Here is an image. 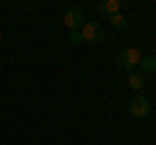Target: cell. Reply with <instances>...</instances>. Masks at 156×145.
Masks as SVG:
<instances>
[{
  "label": "cell",
  "mask_w": 156,
  "mask_h": 145,
  "mask_svg": "<svg viewBox=\"0 0 156 145\" xmlns=\"http://www.w3.org/2000/svg\"><path fill=\"white\" fill-rule=\"evenodd\" d=\"M138 62H140V52L135 49V47H125V49L117 55V67H122V70H128V72H133L135 67H138Z\"/></svg>",
  "instance_id": "cell-1"
},
{
  "label": "cell",
  "mask_w": 156,
  "mask_h": 145,
  "mask_svg": "<svg viewBox=\"0 0 156 145\" xmlns=\"http://www.w3.org/2000/svg\"><path fill=\"white\" fill-rule=\"evenodd\" d=\"M81 36H83V42L99 44V42H104V26L101 23H94V21H86L81 26Z\"/></svg>",
  "instance_id": "cell-2"
},
{
  "label": "cell",
  "mask_w": 156,
  "mask_h": 145,
  "mask_svg": "<svg viewBox=\"0 0 156 145\" xmlns=\"http://www.w3.org/2000/svg\"><path fill=\"white\" fill-rule=\"evenodd\" d=\"M128 112H130V117L143 119V117H148V114H151V101L146 99V96H135V99H130Z\"/></svg>",
  "instance_id": "cell-3"
},
{
  "label": "cell",
  "mask_w": 156,
  "mask_h": 145,
  "mask_svg": "<svg viewBox=\"0 0 156 145\" xmlns=\"http://www.w3.org/2000/svg\"><path fill=\"white\" fill-rule=\"evenodd\" d=\"M83 23H86V18H83V11H81V8H68V13H65V26L68 29L81 31Z\"/></svg>",
  "instance_id": "cell-4"
},
{
  "label": "cell",
  "mask_w": 156,
  "mask_h": 145,
  "mask_svg": "<svg viewBox=\"0 0 156 145\" xmlns=\"http://www.w3.org/2000/svg\"><path fill=\"white\" fill-rule=\"evenodd\" d=\"M138 67H140L138 72H143V75H148V72H154V70H156V57H154V55H146V57H140Z\"/></svg>",
  "instance_id": "cell-5"
},
{
  "label": "cell",
  "mask_w": 156,
  "mask_h": 145,
  "mask_svg": "<svg viewBox=\"0 0 156 145\" xmlns=\"http://www.w3.org/2000/svg\"><path fill=\"white\" fill-rule=\"evenodd\" d=\"M128 86L133 91H140L146 86V75H143V72H130V75H128Z\"/></svg>",
  "instance_id": "cell-6"
},
{
  "label": "cell",
  "mask_w": 156,
  "mask_h": 145,
  "mask_svg": "<svg viewBox=\"0 0 156 145\" xmlns=\"http://www.w3.org/2000/svg\"><path fill=\"white\" fill-rule=\"evenodd\" d=\"M99 11L104 16H115V13H120V0H104L99 5Z\"/></svg>",
  "instance_id": "cell-7"
},
{
  "label": "cell",
  "mask_w": 156,
  "mask_h": 145,
  "mask_svg": "<svg viewBox=\"0 0 156 145\" xmlns=\"http://www.w3.org/2000/svg\"><path fill=\"white\" fill-rule=\"evenodd\" d=\"M109 23H112V29H125L128 26V18L122 13H115V16H109Z\"/></svg>",
  "instance_id": "cell-8"
},
{
  "label": "cell",
  "mask_w": 156,
  "mask_h": 145,
  "mask_svg": "<svg viewBox=\"0 0 156 145\" xmlns=\"http://www.w3.org/2000/svg\"><path fill=\"white\" fill-rule=\"evenodd\" d=\"M70 42H73V44H81V42H83L81 31H70Z\"/></svg>",
  "instance_id": "cell-9"
}]
</instances>
